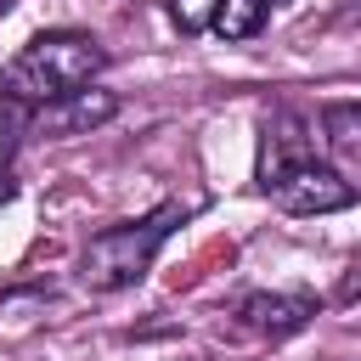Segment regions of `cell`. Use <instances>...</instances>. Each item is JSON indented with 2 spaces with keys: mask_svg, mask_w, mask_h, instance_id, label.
Listing matches in <instances>:
<instances>
[{
  "mask_svg": "<svg viewBox=\"0 0 361 361\" xmlns=\"http://www.w3.org/2000/svg\"><path fill=\"white\" fill-rule=\"evenodd\" d=\"M107 68V51L96 34H79V28H51V34H34L6 68H0V96L23 102L28 113L73 96V90H90V79Z\"/></svg>",
  "mask_w": 361,
  "mask_h": 361,
  "instance_id": "cell-1",
  "label": "cell"
},
{
  "mask_svg": "<svg viewBox=\"0 0 361 361\" xmlns=\"http://www.w3.org/2000/svg\"><path fill=\"white\" fill-rule=\"evenodd\" d=\"M186 214H192L186 203H158V209L141 214V220H124V226L96 231V237L85 243V254H79V276H85V288H96V293L135 288V282L152 271L158 248L169 243V231H175Z\"/></svg>",
  "mask_w": 361,
  "mask_h": 361,
  "instance_id": "cell-2",
  "label": "cell"
},
{
  "mask_svg": "<svg viewBox=\"0 0 361 361\" xmlns=\"http://www.w3.org/2000/svg\"><path fill=\"white\" fill-rule=\"evenodd\" d=\"M259 186L282 214H338V209H350L361 197V186L350 175H338L333 164H316V158H299V164L276 169Z\"/></svg>",
  "mask_w": 361,
  "mask_h": 361,
  "instance_id": "cell-3",
  "label": "cell"
},
{
  "mask_svg": "<svg viewBox=\"0 0 361 361\" xmlns=\"http://www.w3.org/2000/svg\"><path fill=\"white\" fill-rule=\"evenodd\" d=\"M310 316H316V299H310V293H248V299L237 305V322H243L248 333H259V338H288V333H299Z\"/></svg>",
  "mask_w": 361,
  "mask_h": 361,
  "instance_id": "cell-4",
  "label": "cell"
},
{
  "mask_svg": "<svg viewBox=\"0 0 361 361\" xmlns=\"http://www.w3.org/2000/svg\"><path fill=\"white\" fill-rule=\"evenodd\" d=\"M113 113H118V102H113L107 90H73V96H62V102L39 107V113H34V124H39L45 135H79V130L107 124Z\"/></svg>",
  "mask_w": 361,
  "mask_h": 361,
  "instance_id": "cell-5",
  "label": "cell"
},
{
  "mask_svg": "<svg viewBox=\"0 0 361 361\" xmlns=\"http://www.w3.org/2000/svg\"><path fill=\"white\" fill-rule=\"evenodd\" d=\"M299 158H310V135H305V118H293V113H276V118L265 124L259 180H271L276 169H288V164H299Z\"/></svg>",
  "mask_w": 361,
  "mask_h": 361,
  "instance_id": "cell-6",
  "label": "cell"
},
{
  "mask_svg": "<svg viewBox=\"0 0 361 361\" xmlns=\"http://www.w3.org/2000/svg\"><path fill=\"white\" fill-rule=\"evenodd\" d=\"M322 135H327V152L338 158V175H361V102H333L322 113Z\"/></svg>",
  "mask_w": 361,
  "mask_h": 361,
  "instance_id": "cell-7",
  "label": "cell"
},
{
  "mask_svg": "<svg viewBox=\"0 0 361 361\" xmlns=\"http://www.w3.org/2000/svg\"><path fill=\"white\" fill-rule=\"evenodd\" d=\"M265 6H271V0H220L214 34H220V39H248V34H259V23H265Z\"/></svg>",
  "mask_w": 361,
  "mask_h": 361,
  "instance_id": "cell-8",
  "label": "cell"
},
{
  "mask_svg": "<svg viewBox=\"0 0 361 361\" xmlns=\"http://www.w3.org/2000/svg\"><path fill=\"white\" fill-rule=\"evenodd\" d=\"M28 124H34V113H28L23 102H11V96H0V175H6V164L17 158V147H23V135H28Z\"/></svg>",
  "mask_w": 361,
  "mask_h": 361,
  "instance_id": "cell-9",
  "label": "cell"
},
{
  "mask_svg": "<svg viewBox=\"0 0 361 361\" xmlns=\"http://www.w3.org/2000/svg\"><path fill=\"white\" fill-rule=\"evenodd\" d=\"M169 6V23L180 28V34H203V28H214V17H220V0H164Z\"/></svg>",
  "mask_w": 361,
  "mask_h": 361,
  "instance_id": "cell-10",
  "label": "cell"
},
{
  "mask_svg": "<svg viewBox=\"0 0 361 361\" xmlns=\"http://www.w3.org/2000/svg\"><path fill=\"white\" fill-rule=\"evenodd\" d=\"M333 299H338V305H355V299H361V265H350V276L338 282V293H333Z\"/></svg>",
  "mask_w": 361,
  "mask_h": 361,
  "instance_id": "cell-11",
  "label": "cell"
}]
</instances>
